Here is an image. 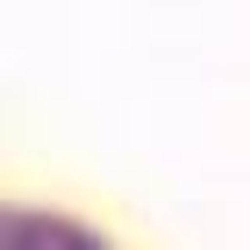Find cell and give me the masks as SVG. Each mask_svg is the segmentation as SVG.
Returning <instances> with one entry per match:
<instances>
[{"label":"cell","instance_id":"obj_1","mask_svg":"<svg viewBox=\"0 0 250 250\" xmlns=\"http://www.w3.org/2000/svg\"><path fill=\"white\" fill-rule=\"evenodd\" d=\"M0 250H113L94 225L57 213V207H6Z\"/></svg>","mask_w":250,"mask_h":250}]
</instances>
